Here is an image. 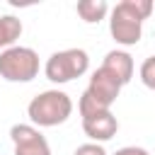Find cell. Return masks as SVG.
Returning a JSON list of instances; mask_svg holds the SVG:
<instances>
[{
    "instance_id": "8",
    "label": "cell",
    "mask_w": 155,
    "mask_h": 155,
    "mask_svg": "<svg viewBox=\"0 0 155 155\" xmlns=\"http://www.w3.org/2000/svg\"><path fill=\"white\" fill-rule=\"evenodd\" d=\"M102 68H107L111 75H116V78L121 80V85H128L131 78H133V70H136L133 56H131L128 51H124V48L109 51V53L104 56V61H102Z\"/></svg>"
},
{
    "instance_id": "12",
    "label": "cell",
    "mask_w": 155,
    "mask_h": 155,
    "mask_svg": "<svg viewBox=\"0 0 155 155\" xmlns=\"http://www.w3.org/2000/svg\"><path fill=\"white\" fill-rule=\"evenodd\" d=\"M73 155H109V153L104 150L102 143H82V145L75 148Z\"/></svg>"
},
{
    "instance_id": "4",
    "label": "cell",
    "mask_w": 155,
    "mask_h": 155,
    "mask_svg": "<svg viewBox=\"0 0 155 155\" xmlns=\"http://www.w3.org/2000/svg\"><path fill=\"white\" fill-rule=\"evenodd\" d=\"M87 70H90V56L82 48H63V51H56L44 63V75L53 85L73 82L75 78H82Z\"/></svg>"
},
{
    "instance_id": "1",
    "label": "cell",
    "mask_w": 155,
    "mask_h": 155,
    "mask_svg": "<svg viewBox=\"0 0 155 155\" xmlns=\"http://www.w3.org/2000/svg\"><path fill=\"white\" fill-rule=\"evenodd\" d=\"M153 0H121L109 12V34L119 46H136L143 36V22L153 15Z\"/></svg>"
},
{
    "instance_id": "7",
    "label": "cell",
    "mask_w": 155,
    "mask_h": 155,
    "mask_svg": "<svg viewBox=\"0 0 155 155\" xmlns=\"http://www.w3.org/2000/svg\"><path fill=\"white\" fill-rule=\"evenodd\" d=\"M82 131L90 138V143H107L119 131V119L111 111H99L82 119Z\"/></svg>"
},
{
    "instance_id": "9",
    "label": "cell",
    "mask_w": 155,
    "mask_h": 155,
    "mask_svg": "<svg viewBox=\"0 0 155 155\" xmlns=\"http://www.w3.org/2000/svg\"><path fill=\"white\" fill-rule=\"evenodd\" d=\"M75 12H78V17H80L82 22L97 24V22L107 19V15H109L111 10H109L107 0H80L78 7H75Z\"/></svg>"
},
{
    "instance_id": "13",
    "label": "cell",
    "mask_w": 155,
    "mask_h": 155,
    "mask_svg": "<svg viewBox=\"0 0 155 155\" xmlns=\"http://www.w3.org/2000/svg\"><path fill=\"white\" fill-rule=\"evenodd\" d=\"M114 155H150L145 148H140V145H124V148H119Z\"/></svg>"
},
{
    "instance_id": "11",
    "label": "cell",
    "mask_w": 155,
    "mask_h": 155,
    "mask_svg": "<svg viewBox=\"0 0 155 155\" xmlns=\"http://www.w3.org/2000/svg\"><path fill=\"white\" fill-rule=\"evenodd\" d=\"M138 75H140V82H143L148 90L155 92V56H148V58L143 61Z\"/></svg>"
},
{
    "instance_id": "2",
    "label": "cell",
    "mask_w": 155,
    "mask_h": 155,
    "mask_svg": "<svg viewBox=\"0 0 155 155\" xmlns=\"http://www.w3.org/2000/svg\"><path fill=\"white\" fill-rule=\"evenodd\" d=\"M121 87H124L121 80H119L116 75H111L107 68L99 65V68L90 75V82H87L85 92H82L80 99H78L80 119L92 116V114H99V111H111V104L116 102Z\"/></svg>"
},
{
    "instance_id": "10",
    "label": "cell",
    "mask_w": 155,
    "mask_h": 155,
    "mask_svg": "<svg viewBox=\"0 0 155 155\" xmlns=\"http://www.w3.org/2000/svg\"><path fill=\"white\" fill-rule=\"evenodd\" d=\"M19 36H22V19L15 15H2L0 17V53L5 48L17 46Z\"/></svg>"
},
{
    "instance_id": "6",
    "label": "cell",
    "mask_w": 155,
    "mask_h": 155,
    "mask_svg": "<svg viewBox=\"0 0 155 155\" xmlns=\"http://www.w3.org/2000/svg\"><path fill=\"white\" fill-rule=\"evenodd\" d=\"M10 140L15 145V155H51L48 140L41 128L31 124H15L10 128Z\"/></svg>"
},
{
    "instance_id": "5",
    "label": "cell",
    "mask_w": 155,
    "mask_h": 155,
    "mask_svg": "<svg viewBox=\"0 0 155 155\" xmlns=\"http://www.w3.org/2000/svg\"><path fill=\"white\" fill-rule=\"evenodd\" d=\"M39 68V53L29 46H12L0 53V78L7 82H31Z\"/></svg>"
},
{
    "instance_id": "3",
    "label": "cell",
    "mask_w": 155,
    "mask_h": 155,
    "mask_svg": "<svg viewBox=\"0 0 155 155\" xmlns=\"http://www.w3.org/2000/svg\"><path fill=\"white\" fill-rule=\"evenodd\" d=\"M73 99L63 90H44L27 104V116L36 128H53L70 119Z\"/></svg>"
}]
</instances>
